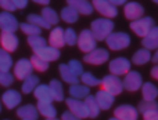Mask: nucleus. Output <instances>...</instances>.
Here are the masks:
<instances>
[{"label": "nucleus", "mask_w": 158, "mask_h": 120, "mask_svg": "<svg viewBox=\"0 0 158 120\" xmlns=\"http://www.w3.org/2000/svg\"><path fill=\"white\" fill-rule=\"evenodd\" d=\"M90 30L93 32L96 40H98V41L106 40L112 33V30H114V22L110 18L94 19V21L92 22V25H90Z\"/></svg>", "instance_id": "f257e3e1"}, {"label": "nucleus", "mask_w": 158, "mask_h": 120, "mask_svg": "<svg viewBox=\"0 0 158 120\" xmlns=\"http://www.w3.org/2000/svg\"><path fill=\"white\" fill-rule=\"evenodd\" d=\"M107 46L110 50H114V51H119L123 50L131 44V37H129L128 33L125 32H112L108 37L106 39Z\"/></svg>", "instance_id": "f03ea898"}, {"label": "nucleus", "mask_w": 158, "mask_h": 120, "mask_svg": "<svg viewBox=\"0 0 158 120\" xmlns=\"http://www.w3.org/2000/svg\"><path fill=\"white\" fill-rule=\"evenodd\" d=\"M101 88L108 93H111L112 95H118V94L122 93L123 87V80H121L118 76L115 75H108V76L103 77L101 79Z\"/></svg>", "instance_id": "7ed1b4c3"}, {"label": "nucleus", "mask_w": 158, "mask_h": 120, "mask_svg": "<svg viewBox=\"0 0 158 120\" xmlns=\"http://www.w3.org/2000/svg\"><path fill=\"white\" fill-rule=\"evenodd\" d=\"M153 28H154V21L150 17H143V18L131 22V29L133 30L137 36H140V37L147 36V33L150 32Z\"/></svg>", "instance_id": "20e7f679"}, {"label": "nucleus", "mask_w": 158, "mask_h": 120, "mask_svg": "<svg viewBox=\"0 0 158 120\" xmlns=\"http://www.w3.org/2000/svg\"><path fill=\"white\" fill-rule=\"evenodd\" d=\"M78 46L81 48V51L86 52V54L96 48V37L92 30L90 29L82 30L81 35L78 36Z\"/></svg>", "instance_id": "39448f33"}, {"label": "nucleus", "mask_w": 158, "mask_h": 120, "mask_svg": "<svg viewBox=\"0 0 158 120\" xmlns=\"http://www.w3.org/2000/svg\"><path fill=\"white\" fill-rule=\"evenodd\" d=\"M92 4H93V7L103 17H106V18H114L118 14L117 6H114L110 0H93Z\"/></svg>", "instance_id": "423d86ee"}, {"label": "nucleus", "mask_w": 158, "mask_h": 120, "mask_svg": "<svg viewBox=\"0 0 158 120\" xmlns=\"http://www.w3.org/2000/svg\"><path fill=\"white\" fill-rule=\"evenodd\" d=\"M110 72H111V75H115V76L126 75L128 72H131V61L126 60L125 57L115 58L110 62Z\"/></svg>", "instance_id": "0eeeda50"}, {"label": "nucleus", "mask_w": 158, "mask_h": 120, "mask_svg": "<svg viewBox=\"0 0 158 120\" xmlns=\"http://www.w3.org/2000/svg\"><path fill=\"white\" fill-rule=\"evenodd\" d=\"M33 65L31 62V60H19L18 62L14 65V76L19 80H25L27 77H29L32 75V71H33Z\"/></svg>", "instance_id": "6e6552de"}, {"label": "nucleus", "mask_w": 158, "mask_h": 120, "mask_svg": "<svg viewBox=\"0 0 158 120\" xmlns=\"http://www.w3.org/2000/svg\"><path fill=\"white\" fill-rule=\"evenodd\" d=\"M143 79H142V75L139 72H135L131 71L125 75V79H123V87L125 90L128 91H137L139 88L143 87Z\"/></svg>", "instance_id": "1a4fd4ad"}, {"label": "nucleus", "mask_w": 158, "mask_h": 120, "mask_svg": "<svg viewBox=\"0 0 158 120\" xmlns=\"http://www.w3.org/2000/svg\"><path fill=\"white\" fill-rule=\"evenodd\" d=\"M19 28L17 18L8 11H3L0 13V29L2 32H15Z\"/></svg>", "instance_id": "9d476101"}, {"label": "nucleus", "mask_w": 158, "mask_h": 120, "mask_svg": "<svg viewBox=\"0 0 158 120\" xmlns=\"http://www.w3.org/2000/svg\"><path fill=\"white\" fill-rule=\"evenodd\" d=\"M108 58H110V54L107 50L94 48L93 51L87 52V54L85 55L83 61H86L90 65H101V64H104L106 61H108Z\"/></svg>", "instance_id": "9b49d317"}, {"label": "nucleus", "mask_w": 158, "mask_h": 120, "mask_svg": "<svg viewBox=\"0 0 158 120\" xmlns=\"http://www.w3.org/2000/svg\"><path fill=\"white\" fill-rule=\"evenodd\" d=\"M67 106L68 109L71 110L74 115H77L79 119H85V118H89V110H87V106L85 104V101L82 102L81 99L77 98H68L67 99Z\"/></svg>", "instance_id": "f8f14e48"}, {"label": "nucleus", "mask_w": 158, "mask_h": 120, "mask_svg": "<svg viewBox=\"0 0 158 120\" xmlns=\"http://www.w3.org/2000/svg\"><path fill=\"white\" fill-rule=\"evenodd\" d=\"M123 14L129 21H136V19L143 18V14H144V8L142 4L136 2H129L125 4L123 7Z\"/></svg>", "instance_id": "ddd939ff"}, {"label": "nucleus", "mask_w": 158, "mask_h": 120, "mask_svg": "<svg viewBox=\"0 0 158 120\" xmlns=\"http://www.w3.org/2000/svg\"><path fill=\"white\" fill-rule=\"evenodd\" d=\"M114 116L119 120H137L139 109L133 108L132 105H121L114 110Z\"/></svg>", "instance_id": "4468645a"}, {"label": "nucleus", "mask_w": 158, "mask_h": 120, "mask_svg": "<svg viewBox=\"0 0 158 120\" xmlns=\"http://www.w3.org/2000/svg\"><path fill=\"white\" fill-rule=\"evenodd\" d=\"M0 44H2V48H4L6 51L8 52L15 51L17 46H18V37L13 32H2V35H0Z\"/></svg>", "instance_id": "2eb2a0df"}, {"label": "nucleus", "mask_w": 158, "mask_h": 120, "mask_svg": "<svg viewBox=\"0 0 158 120\" xmlns=\"http://www.w3.org/2000/svg\"><path fill=\"white\" fill-rule=\"evenodd\" d=\"M36 55H39L40 58H43L44 61L50 62V61H56L60 58V50L56 48V47H52V46H44L42 48H38V50H33Z\"/></svg>", "instance_id": "dca6fc26"}, {"label": "nucleus", "mask_w": 158, "mask_h": 120, "mask_svg": "<svg viewBox=\"0 0 158 120\" xmlns=\"http://www.w3.org/2000/svg\"><path fill=\"white\" fill-rule=\"evenodd\" d=\"M2 102L6 105L7 109H14L21 102V94L17 90H8L2 95Z\"/></svg>", "instance_id": "f3484780"}, {"label": "nucleus", "mask_w": 158, "mask_h": 120, "mask_svg": "<svg viewBox=\"0 0 158 120\" xmlns=\"http://www.w3.org/2000/svg\"><path fill=\"white\" fill-rule=\"evenodd\" d=\"M65 30L63 28H54L49 35V44L56 48H61L65 44V36H64Z\"/></svg>", "instance_id": "a211bd4d"}, {"label": "nucleus", "mask_w": 158, "mask_h": 120, "mask_svg": "<svg viewBox=\"0 0 158 120\" xmlns=\"http://www.w3.org/2000/svg\"><path fill=\"white\" fill-rule=\"evenodd\" d=\"M114 98H115V95H112L111 93L103 90V88L98 90L97 94H96V99H97V102H98V106L103 110H107L111 108V105L114 104Z\"/></svg>", "instance_id": "6ab92c4d"}, {"label": "nucleus", "mask_w": 158, "mask_h": 120, "mask_svg": "<svg viewBox=\"0 0 158 120\" xmlns=\"http://www.w3.org/2000/svg\"><path fill=\"white\" fill-rule=\"evenodd\" d=\"M68 6L74 7L79 14H83V15H90L94 10L92 3H89L87 0H67Z\"/></svg>", "instance_id": "aec40b11"}, {"label": "nucleus", "mask_w": 158, "mask_h": 120, "mask_svg": "<svg viewBox=\"0 0 158 120\" xmlns=\"http://www.w3.org/2000/svg\"><path fill=\"white\" fill-rule=\"evenodd\" d=\"M142 44L147 50H158V26H154L147 33V36L143 37Z\"/></svg>", "instance_id": "412c9836"}, {"label": "nucleus", "mask_w": 158, "mask_h": 120, "mask_svg": "<svg viewBox=\"0 0 158 120\" xmlns=\"http://www.w3.org/2000/svg\"><path fill=\"white\" fill-rule=\"evenodd\" d=\"M17 115L22 120H36L39 118V110H38V106L24 105V106H21L17 110Z\"/></svg>", "instance_id": "4be33fe9"}, {"label": "nucleus", "mask_w": 158, "mask_h": 120, "mask_svg": "<svg viewBox=\"0 0 158 120\" xmlns=\"http://www.w3.org/2000/svg\"><path fill=\"white\" fill-rule=\"evenodd\" d=\"M33 95L36 97L38 101H44V102L54 101V99H53L52 90H50V86H47V84H39L38 87H36V90L33 91Z\"/></svg>", "instance_id": "5701e85b"}, {"label": "nucleus", "mask_w": 158, "mask_h": 120, "mask_svg": "<svg viewBox=\"0 0 158 120\" xmlns=\"http://www.w3.org/2000/svg\"><path fill=\"white\" fill-rule=\"evenodd\" d=\"M58 69H60V75L65 83H69V84H78L79 83V79H81V77L77 76V75L71 71L68 64H61Z\"/></svg>", "instance_id": "b1692460"}, {"label": "nucleus", "mask_w": 158, "mask_h": 120, "mask_svg": "<svg viewBox=\"0 0 158 120\" xmlns=\"http://www.w3.org/2000/svg\"><path fill=\"white\" fill-rule=\"evenodd\" d=\"M151 58L153 57H151L150 50L142 48V50H137V51L133 54L132 62H133L135 65H144V64H147L148 61H151Z\"/></svg>", "instance_id": "393cba45"}, {"label": "nucleus", "mask_w": 158, "mask_h": 120, "mask_svg": "<svg viewBox=\"0 0 158 120\" xmlns=\"http://www.w3.org/2000/svg\"><path fill=\"white\" fill-rule=\"evenodd\" d=\"M38 110L42 116H44L46 119L56 118L57 110L52 105V102H44V101H38Z\"/></svg>", "instance_id": "a878e982"}, {"label": "nucleus", "mask_w": 158, "mask_h": 120, "mask_svg": "<svg viewBox=\"0 0 158 120\" xmlns=\"http://www.w3.org/2000/svg\"><path fill=\"white\" fill-rule=\"evenodd\" d=\"M69 95H71L72 98H77V99L86 98V97L89 95V86L71 84V87H69Z\"/></svg>", "instance_id": "bb28decb"}, {"label": "nucleus", "mask_w": 158, "mask_h": 120, "mask_svg": "<svg viewBox=\"0 0 158 120\" xmlns=\"http://www.w3.org/2000/svg\"><path fill=\"white\" fill-rule=\"evenodd\" d=\"M142 94L143 99L146 101H156V98L158 97V88L153 83H144L142 87Z\"/></svg>", "instance_id": "cd10ccee"}, {"label": "nucleus", "mask_w": 158, "mask_h": 120, "mask_svg": "<svg viewBox=\"0 0 158 120\" xmlns=\"http://www.w3.org/2000/svg\"><path fill=\"white\" fill-rule=\"evenodd\" d=\"M85 104H86L87 110H89V118H97L98 113H100V106H98V102L96 99V97L87 95L85 98Z\"/></svg>", "instance_id": "c85d7f7f"}, {"label": "nucleus", "mask_w": 158, "mask_h": 120, "mask_svg": "<svg viewBox=\"0 0 158 120\" xmlns=\"http://www.w3.org/2000/svg\"><path fill=\"white\" fill-rule=\"evenodd\" d=\"M39 86V77L35 76V75H31L29 77L24 80L22 83V93L25 94H31L36 90V87Z\"/></svg>", "instance_id": "c756f323"}, {"label": "nucleus", "mask_w": 158, "mask_h": 120, "mask_svg": "<svg viewBox=\"0 0 158 120\" xmlns=\"http://www.w3.org/2000/svg\"><path fill=\"white\" fill-rule=\"evenodd\" d=\"M61 18H63L65 22H68V24H74V22L78 21L79 13L75 10L74 7H71V6H67V7H64L63 11H61Z\"/></svg>", "instance_id": "7c9ffc66"}, {"label": "nucleus", "mask_w": 158, "mask_h": 120, "mask_svg": "<svg viewBox=\"0 0 158 120\" xmlns=\"http://www.w3.org/2000/svg\"><path fill=\"white\" fill-rule=\"evenodd\" d=\"M50 90L53 94V99L54 101H63L64 99V90H63V84H61L58 80H52L50 82Z\"/></svg>", "instance_id": "2f4dec72"}, {"label": "nucleus", "mask_w": 158, "mask_h": 120, "mask_svg": "<svg viewBox=\"0 0 158 120\" xmlns=\"http://www.w3.org/2000/svg\"><path fill=\"white\" fill-rule=\"evenodd\" d=\"M11 66H13V58L10 57L8 51L0 48V71H10Z\"/></svg>", "instance_id": "473e14b6"}, {"label": "nucleus", "mask_w": 158, "mask_h": 120, "mask_svg": "<svg viewBox=\"0 0 158 120\" xmlns=\"http://www.w3.org/2000/svg\"><path fill=\"white\" fill-rule=\"evenodd\" d=\"M42 17H43L50 25H56V24H58V21H60L58 14L50 7H44L43 10H42Z\"/></svg>", "instance_id": "72a5a7b5"}, {"label": "nucleus", "mask_w": 158, "mask_h": 120, "mask_svg": "<svg viewBox=\"0 0 158 120\" xmlns=\"http://www.w3.org/2000/svg\"><path fill=\"white\" fill-rule=\"evenodd\" d=\"M28 22H31V24L36 25V26H39V28H43V29H49V28L52 26L43 17L36 15V14H29V15H28Z\"/></svg>", "instance_id": "f704fd0d"}, {"label": "nucleus", "mask_w": 158, "mask_h": 120, "mask_svg": "<svg viewBox=\"0 0 158 120\" xmlns=\"http://www.w3.org/2000/svg\"><path fill=\"white\" fill-rule=\"evenodd\" d=\"M31 62H32L33 68H35L36 71H39V72H46L47 69H49V62H47V61H44L43 58H40L39 55H36V54L32 55Z\"/></svg>", "instance_id": "c9c22d12"}, {"label": "nucleus", "mask_w": 158, "mask_h": 120, "mask_svg": "<svg viewBox=\"0 0 158 120\" xmlns=\"http://www.w3.org/2000/svg\"><path fill=\"white\" fill-rule=\"evenodd\" d=\"M19 28H21L22 32L28 36H39L40 35V29H42V28L31 24V22H24V24L19 25Z\"/></svg>", "instance_id": "e433bc0d"}, {"label": "nucleus", "mask_w": 158, "mask_h": 120, "mask_svg": "<svg viewBox=\"0 0 158 120\" xmlns=\"http://www.w3.org/2000/svg\"><path fill=\"white\" fill-rule=\"evenodd\" d=\"M81 82L83 83L85 86H89V87L101 84V80H98L97 77H94L92 73H89V72H83V75L81 76Z\"/></svg>", "instance_id": "4c0bfd02"}, {"label": "nucleus", "mask_w": 158, "mask_h": 120, "mask_svg": "<svg viewBox=\"0 0 158 120\" xmlns=\"http://www.w3.org/2000/svg\"><path fill=\"white\" fill-rule=\"evenodd\" d=\"M28 44H29L33 50H38V48H42V47L47 46L46 40H44L40 35L39 36H28Z\"/></svg>", "instance_id": "58836bf2"}, {"label": "nucleus", "mask_w": 158, "mask_h": 120, "mask_svg": "<svg viewBox=\"0 0 158 120\" xmlns=\"http://www.w3.org/2000/svg\"><path fill=\"white\" fill-rule=\"evenodd\" d=\"M156 109H158V104L156 101H146V99H143L139 104V112H142L143 115L147 112H151V110H156Z\"/></svg>", "instance_id": "ea45409f"}, {"label": "nucleus", "mask_w": 158, "mask_h": 120, "mask_svg": "<svg viewBox=\"0 0 158 120\" xmlns=\"http://www.w3.org/2000/svg\"><path fill=\"white\" fill-rule=\"evenodd\" d=\"M14 83V76L8 71H0V84L8 87Z\"/></svg>", "instance_id": "a19ab883"}, {"label": "nucleus", "mask_w": 158, "mask_h": 120, "mask_svg": "<svg viewBox=\"0 0 158 120\" xmlns=\"http://www.w3.org/2000/svg\"><path fill=\"white\" fill-rule=\"evenodd\" d=\"M64 36H65V44H68V46H75V43H78V36L72 28L65 29Z\"/></svg>", "instance_id": "79ce46f5"}, {"label": "nucleus", "mask_w": 158, "mask_h": 120, "mask_svg": "<svg viewBox=\"0 0 158 120\" xmlns=\"http://www.w3.org/2000/svg\"><path fill=\"white\" fill-rule=\"evenodd\" d=\"M68 66L71 68V71L74 72L77 76H79L81 77L82 75H83V66H82V64L79 62V61H77V60H71L68 62Z\"/></svg>", "instance_id": "37998d69"}, {"label": "nucleus", "mask_w": 158, "mask_h": 120, "mask_svg": "<svg viewBox=\"0 0 158 120\" xmlns=\"http://www.w3.org/2000/svg\"><path fill=\"white\" fill-rule=\"evenodd\" d=\"M0 7H2L4 11H8V13L17 10V7L14 6L13 0H0Z\"/></svg>", "instance_id": "c03bdc74"}, {"label": "nucleus", "mask_w": 158, "mask_h": 120, "mask_svg": "<svg viewBox=\"0 0 158 120\" xmlns=\"http://www.w3.org/2000/svg\"><path fill=\"white\" fill-rule=\"evenodd\" d=\"M143 119L144 120H158V109L144 113V115H143Z\"/></svg>", "instance_id": "a18cd8bd"}, {"label": "nucleus", "mask_w": 158, "mask_h": 120, "mask_svg": "<svg viewBox=\"0 0 158 120\" xmlns=\"http://www.w3.org/2000/svg\"><path fill=\"white\" fill-rule=\"evenodd\" d=\"M61 120H81V119H79L77 115H74L71 110H67V112L63 113V116H61Z\"/></svg>", "instance_id": "49530a36"}, {"label": "nucleus", "mask_w": 158, "mask_h": 120, "mask_svg": "<svg viewBox=\"0 0 158 120\" xmlns=\"http://www.w3.org/2000/svg\"><path fill=\"white\" fill-rule=\"evenodd\" d=\"M13 3L17 8H25L28 4V0H13Z\"/></svg>", "instance_id": "de8ad7c7"}, {"label": "nucleus", "mask_w": 158, "mask_h": 120, "mask_svg": "<svg viewBox=\"0 0 158 120\" xmlns=\"http://www.w3.org/2000/svg\"><path fill=\"white\" fill-rule=\"evenodd\" d=\"M151 76H153L156 80H158V65H156L153 69H151Z\"/></svg>", "instance_id": "09e8293b"}, {"label": "nucleus", "mask_w": 158, "mask_h": 120, "mask_svg": "<svg viewBox=\"0 0 158 120\" xmlns=\"http://www.w3.org/2000/svg\"><path fill=\"white\" fill-rule=\"evenodd\" d=\"M110 2H111L114 6H122L126 3V0H110Z\"/></svg>", "instance_id": "8fccbe9b"}, {"label": "nucleus", "mask_w": 158, "mask_h": 120, "mask_svg": "<svg viewBox=\"0 0 158 120\" xmlns=\"http://www.w3.org/2000/svg\"><path fill=\"white\" fill-rule=\"evenodd\" d=\"M32 2L38 3V4H42V6H47L50 3V0H32Z\"/></svg>", "instance_id": "3c124183"}, {"label": "nucleus", "mask_w": 158, "mask_h": 120, "mask_svg": "<svg viewBox=\"0 0 158 120\" xmlns=\"http://www.w3.org/2000/svg\"><path fill=\"white\" fill-rule=\"evenodd\" d=\"M153 61H154V62H156V64H158V50L156 51V54L153 55Z\"/></svg>", "instance_id": "603ef678"}, {"label": "nucleus", "mask_w": 158, "mask_h": 120, "mask_svg": "<svg viewBox=\"0 0 158 120\" xmlns=\"http://www.w3.org/2000/svg\"><path fill=\"white\" fill-rule=\"evenodd\" d=\"M46 120H58L57 118H50V119H46Z\"/></svg>", "instance_id": "864d4df0"}, {"label": "nucleus", "mask_w": 158, "mask_h": 120, "mask_svg": "<svg viewBox=\"0 0 158 120\" xmlns=\"http://www.w3.org/2000/svg\"><path fill=\"white\" fill-rule=\"evenodd\" d=\"M110 120H119L118 118H112V119H110Z\"/></svg>", "instance_id": "5fc2aeb1"}, {"label": "nucleus", "mask_w": 158, "mask_h": 120, "mask_svg": "<svg viewBox=\"0 0 158 120\" xmlns=\"http://www.w3.org/2000/svg\"><path fill=\"white\" fill-rule=\"evenodd\" d=\"M153 2H154V3H157V4H158V0H153Z\"/></svg>", "instance_id": "6e6d98bb"}, {"label": "nucleus", "mask_w": 158, "mask_h": 120, "mask_svg": "<svg viewBox=\"0 0 158 120\" xmlns=\"http://www.w3.org/2000/svg\"><path fill=\"white\" fill-rule=\"evenodd\" d=\"M0 110H2V104H0Z\"/></svg>", "instance_id": "4d7b16f0"}]
</instances>
